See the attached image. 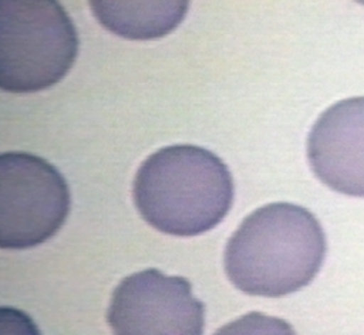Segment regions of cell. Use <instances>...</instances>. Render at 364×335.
Segmentation results:
<instances>
[{
	"label": "cell",
	"instance_id": "obj_1",
	"mask_svg": "<svg viewBox=\"0 0 364 335\" xmlns=\"http://www.w3.org/2000/svg\"><path fill=\"white\" fill-rule=\"evenodd\" d=\"M325 255L326 236L311 212L272 203L252 212L230 237L224 268L240 292L282 297L309 285Z\"/></svg>",
	"mask_w": 364,
	"mask_h": 335
},
{
	"label": "cell",
	"instance_id": "obj_2",
	"mask_svg": "<svg viewBox=\"0 0 364 335\" xmlns=\"http://www.w3.org/2000/svg\"><path fill=\"white\" fill-rule=\"evenodd\" d=\"M228 167L215 153L173 145L149 155L134 179V203L149 225L166 235L191 237L217 226L233 202Z\"/></svg>",
	"mask_w": 364,
	"mask_h": 335
},
{
	"label": "cell",
	"instance_id": "obj_3",
	"mask_svg": "<svg viewBox=\"0 0 364 335\" xmlns=\"http://www.w3.org/2000/svg\"><path fill=\"white\" fill-rule=\"evenodd\" d=\"M78 33L55 0L0 1V86L33 93L60 82L78 56Z\"/></svg>",
	"mask_w": 364,
	"mask_h": 335
},
{
	"label": "cell",
	"instance_id": "obj_4",
	"mask_svg": "<svg viewBox=\"0 0 364 335\" xmlns=\"http://www.w3.org/2000/svg\"><path fill=\"white\" fill-rule=\"evenodd\" d=\"M71 206L62 173L29 153L0 155V247L26 250L56 235Z\"/></svg>",
	"mask_w": 364,
	"mask_h": 335
},
{
	"label": "cell",
	"instance_id": "obj_5",
	"mask_svg": "<svg viewBox=\"0 0 364 335\" xmlns=\"http://www.w3.org/2000/svg\"><path fill=\"white\" fill-rule=\"evenodd\" d=\"M107 320L114 335H202L205 305L188 280L148 268L116 286Z\"/></svg>",
	"mask_w": 364,
	"mask_h": 335
},
{
	"label": "cell",
	"instance_id": "obj_6",
	"mask_svg": "<svg viewBox=\"0 0 364 335\" xmlns=\"http://www.w3.org/2000/svg\"><path fill=\"white\" fill-rule=\"evenodd\" d=\"M307 158L323 185L364 198V97L338 101L318 118L307 139Z\"/></svg>",
	"mask_w": 364,
	"mask_h": 335
},
{
	"label": "cell",
	"instance_id": "obj_7",
	"mask_svg": "<svg viewBox=\"0 0 364 335\" xmlns=\"http://www.w3.org/2000/svg\"><path fill=\"white\" fill-rule=\"evenodd\" d=\"M188 1H90L92 11L109 32L130 40H153L173 32L187 14Z\"/></svg>",
	"mask_w": 364,
	"mask_h": 335
},
{
	"label": "cell",
	"instance_id": "obj_8",
	"mask_svg": "<svg viewBox=\"0 0 364 335\" xmlns=\"http://www.w3.org/2000/svg\"><path fill=\"white\" fill-rule=\"evenodd\" d=\"M213 335H296V333L282 319L251 312L225 324Z\"/></svg>",
	"mask_w": 364,
	"mask_h": 335
}]
</instances>
